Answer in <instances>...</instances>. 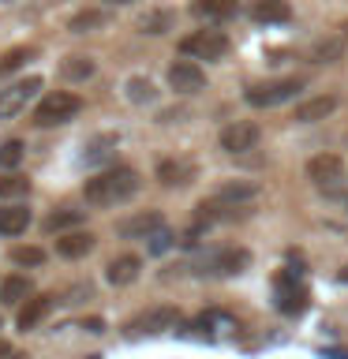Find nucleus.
I'll return each instance as SVG.
<instances>
[{"label":"nucleus","mask_w":348,"mask_h":359,"mask_svg":"<svg viewBox=\"0 0 348 359\" xmlns=\"http://www.w3.org/2000/svg\"><path fill=\"white\" fill-rule=\"evenodd\" d=\"M79 109H83V97H79V94H72V90H53V94H45L38 101V109H34V123H38V128H56V123L72 120Z\"/></svg>","instance_id":"f03ea898"},{"label":"nucleus","mask_w":348,"mask_h":359,"mask_svg":"<svg viewBox=\"0 0 348 359\" xmlns=\"http://www.w3.org/2000/svg\"><path fill=\"white\" fill-rule=\"evenodd\" d=\"M27 229H30V210L22 202L0 206V236H22Z\"/></svg>","instance_id":"dca6fc26"},{"label":"nucleus","mask_w":348,"mask_h":359,"mask_svg":"<svg viewBox=\"0 0 348 359\" xmlns=\"http://www.w3.org/2000/svg\"><path fill=\"white\" fill-rule=\"evenodd\" d=\"M344 41H348V27H344Z\"/></svg>","instance_id":"e433bc0d"},{"label":"nucleus","mask_w":348,"mask_h":359,"mask_svg":"<svg viewBox=\"0 0 348 359\" xmlns=\"http://www.w3.org/2000/svg\"><path fill=\"white\" fill-rule=\"evenodd\" d=\"M27 60H34V49L30 45H19V49H8L4 56H0V75H11V72H19Z\"/></svg>","instance_id":"cd10ccee"},{"label":"nucleus","mask_w":348,"mask_h":359,"mask_svg":"<svg viewBox=\"0 0 348 359\" xmlns=\"http://www.w3.org/2000/svg\"><path fill=\"white\" fill-rule=\"evenodd\" d=\"M49 311H53V296H30V299L19 303L15 325H19L22 333H30V330H38V325L49 318Z\"/></svg>","instance_id":"9b49d317"},{"label":"nucleus","mask_w":348,"mask_h":359,"mask_svg":"<svg viewBox=\"0 0 348 359\" xmlns=\"http://www.w3.org/2000/svg\"><path fill=\"white\" fill-rule=\"evenodd\" d=\"M19 161H22V142L19 139L0 146V168H19Z\"/></svg>","instance_id":"7c9ffc66"},{"label":"nucleus","mask_w":348,"mask_h":359,"mask_svg":"<svg viewBox=\"0 0 348 359\" xmlns=\"http://www.w3.org/2000/svg\"><path fill=\"white\" fill-rule=\"evenodd\" d=\"M98 72V64L90 60V56H67V60L60 64V79L64 83H83V79H90Z\"/></svg>","instance_id":"4be33fe9"},{"label":"nucleus","mask_w":348,"mask_h":359,"mask_svg":"<svg viewBox=\"0 0 348 359\" xmlns=\"http://www.w3.org/2000/svg\"><path fill=\"white\" fill-rule=\"evenodd\" d=\"M303 172H307L311 184H337V180L344 176V161H341V154H314L307 165H303Z\"/></svg>","instance_id":"1a4fd4ad"},{"label":"nucleus","mask_w":348,"mask_h":359,"mask_svg":"<svg viewBox=\"0 0 348 359\" xmlns=\"http://www.w3.org/2000/svg\"><path fill=\"white\" fill-rule=\"evenodd\" d=\"M300 90H307V83H303L300 75L292 79H274V83H258V86H247L243 101L251 109H269V105H285V101H292L300 94Z\"/></svg>","instance_id":"7ed1b4c3"},{"label":"nucleus","mask_w":348,"mask_h":359,"mask_svg":"<svg viewBox=\"0 0 348 359\" xmlns=\"http://www.w3.org/2000/svg\"><path fill=\"white\" fill-rule=\"evenodd\" d=\"M139 269H142V258L139 255H116L109 262V269H105V280L109 285H116V288H123V285H131V280H139Z\"/></svg>","instance_id":"4468645a"},{"label":"nucleus","mask_w":348,"mask_h":359,"mask_svg":"<svg viewBox=\"0 0 348 359\" xmlns=\"http://www.w3.org/2000/svg\"><path fill=\"white\" fill-rule=\"evenodd\" d=\"M206 86V72L199 67V60H176L168 67V90H176V94H199V90Z\"/></svg>","instance_id":"0eeeda50"},{"label":"nucleus","mask_w":348,"mask_h":359,"mask_svg":"<svg viewBox=\"0 0 348 359\" xmlns=\"http://www.w3.org/2000/svg\"><path fill=\"white\" fill-rule=\"evenodd\" d=\"M258 139H262V128H258L255 120H232L229 128H221V150L225 154H247L255 150Z\"/></svg>","instance_id":"39448f33"},{"label":"nucleus","mask_w":348,"mask_h":359,"mask_svg":"<svg viewBox=\"0 0 348 359\" xmlns=\"http://www.w3.org/2000/svg\"><path fill=\"white\" fill-rule=\"evenodd\" d=\"M341 280H344V285H348V266H344V269H341Z\"/></svg>","instance_id":"f704fd0d"},{"label":"nucleus","mask_w":348,"mask_h":359,"mask_svg":"<svg viewBox=\"0 0 348 359\" xmlns=\"http://www.w3.org/2000/svg\"><path fill=\"white\" fill-rule=\"evenodd\" d=\"M161 229H165V217L157 210H142V213H131V217L116 221L120 240H154Z\"/></svg>","instance_id":"423d86ee"},{"label":"nucleus","mask_w":348,"mask_h":359,"mask_svg":"<svg viewBox=\"0 0 348 359\" xmlns=\"http://www.w3.org/2000/svg\"><path fill=\"white\" fill-rule=\"evenodd\" d=\"M157 180H161L165 187H180V184H187L191 176H195V165L191 161H173V157H165V161H157Z\"/></svg>","instance_id":"a211bd4d"},{"label":"nucleus","mask_w":348,"mask_h":359,"mask_svg":"<svg viewBox=\"0 0 348 359\" xmlns=\"http://www.w3.org/2000/svg\"><path fill=\"white\" fill-rule=\"evenodd\" d=\"M176 307H150L146 314H139L135 322H128V333L135 330V333H161V330H168V325H176Z\"/></svg>","instance_id":"ddd939ff"},{"label":"nucleus","mask_w":348,"mask_h":359,"mask_svg":"<svg viewBox=\"0 0 348 359\" xmlns=\"http://www.w3.org/2000/svg\"><path fill=\"white\" fill-rule=\"evenodd\" d=\"M83 325H86V330H90V333H101V330H105V322H101V318H86Z\"/></svg>","instance_id":"473e14b6"},{"label":"nucleus","mask_w":348,"mask_h":359,"mask_svg":"<svg viewBox=\"0 0 348 359\" xmlns=\"http://www.w3.org/2000/svg\"><path fill=\"white\" fill-rule=\"evenodd\" d=\"M337 109H341V97L337 94H319V97H307L303 105H296V120L300 123H319L326 116H333Z\"/></svg>","instance_id":"f8f14e48"},{"label":"nucleus","mask_w":348,"mask_h":359,"mask_svg":"<svg viewBox=\"0 0 348 359\" xmlns=\"http://www.w3.org/2000/svg\"><path fill=\"white\" fill-rule=\"evenodd\" d=\"M11 262H19V266H45V251H41V247H15V251H11Z\"/></svg>","instance_id":"c756f323"},{"label":"nucleus","mask_w":348,"mask_h":359,"mask_svg":"<svg viewBox=\"0 0 348 359\" xmlns=\"http://www.w3.org/2000/svg\"><path fill=\"white\" fill-rule=\"evenodd\" d=\"M123 94H128V101H135V105H150V101L161 97V94H157V86L150 83V79H128Z\"/></svg>","instance_id":"a878e982"},{"label":"nucleus","mask_w":348,"mask_h":359,"mask_svg":"<svg viewBox=\"0 0 348 359\" xmlns=\"http://www.w3.org/2000/svg\"><path fill=\"white\" fill-rule=\"evenodd\" d=\"M83 224V210H67V206H60V210H53L49 217H45V232H67V229H79Z\"/></svg>","instance_id":"b1692460"},{"label":"nucleus","mask_w":348,"mask_h":359,"mask_svg":"<svg viewBox=\"0 0 348 359\" xmlns=\"http://www.w3.org/2000/svg\"><path fill=\"white\" fill-rule=\"evenodd\" d=\"M225 53H229L225 30H195L191 38L180 41V56H191V60H221Z\"/></svg>","instance_id":"20e7f679"},{"label":"nucleus","mask_w":348,"mask_h":359,"mask_svg":"<svg viewBox=\"0 0 348 359\" xmlns=\"http://www.w3.org/2000/svg\"><path fill=\"white\" fill-rule=\"evenodd\" d=\"M98 247V236L86 232V229H67L56 236V255L67 258V262H79V258H86L90 251Z\"/></svg>","instance_id":"6e6552de"},{"label":"nucleus","mask_w":348,"mask_h":359,"mask_svg":"<svg viewBox=\"0 0 348 359\" xmlns=\"http://www.w3.org/2000/svg\"><path fill=\"white\" fill-rule=\"evenodd\" d=\"M34 296V280L27 273H11L0 280V303H8V307H19L22 299Z\"/></svg>","instance_id":"f3484780"},{"label":"nucleus","mask_w":348,"mask_h":359,"mask_svg":"<svg viewBox=\"0 0 348 359\" xmlns=\"http://www.w3.org/2000/svg\"><path fill=\"white\" fill-rule=\"evenodd\" d=\"M38 90H41V75H30V79H22V83H15L11 90H4V94H0V120L19 116V109L27 105V97H34Z\"/></svg>","instance_id":"9d476101"},{"label":"nucleus","mask_w":348,"mask_h":359,"mask_svg":"<svg viewBox=\"0 0 348 359\" xmlns=\"http://www.w3.org/2000/svg\"><path fill=\"white\" fill-rule=\"evenodd\" d=\"M112 4H128V0H112Z\"/></svg>","instance_id":"c9c22d12"},{"label":"nucleus","mask_w":348,"mask_h":359,"mask_svg":"<svg viewBox=\"0 0 348 359\" xmlns=\"http://www.w3.org/2000/svg\"><path fill=\"white\" fill-rule=\"evenodd\" d=\"M213 266H218V273H240L247 266V251H240V247H236V251H221Z\"/></svg>","instance_id":"c85d7f7f"},{"label":"nucleus","mask_w":348,"mask_h":359,"mask_svg":"<svg viewBox=\"0 0 348 359\" xmlns=\"http://www.w3.org/2000/svg\"><path fill=\"white\" fill-rule=\"evenodd\" d=\"M135 191H139V172L116 165V168L98 172L94 180H86L83 198L90 202V206H116V202H128Z\"/></svg>","instance_id":"f257e3e1"},{"label":"nucleus","mask_w":348,"mask_h":359,"mask_svg":"<svg viewBox=\"0 0 348 359\" xmlns=\"http://www.w3.org/2000/svg\"><path fill=\"white\" fill-rule=\"evenodd\" d=\"M303 288H300V273L296 269H288L285 277H281V288H277V307L285 314H300L303 311Z\"/></svg>","instance_id":"2eb2a0df"},{"label":"nucleus","mask_w":348,"mask_h":359,"mask_svg":"<svg viewBox=\"0 0 348 359\" xmlns=\"http://www.w3.org/2000/svg\"><path fill=\"white\" fill-rule=\"evenodd\" d=\"M168 240H173V236H168V232L161 229V232H157L154 240H150V251H154V255H161V251H168Z\"/></svg>","instance_id":"2f4dec72"},{"label":"nucleus","mask_w":348,"mask_h":359,"mask_svg":"<svg viewBox=\"0 0 348 359\" xmlns=\"http://www.w3.org/2000/svg\"><path fill=\"white\" fill-rule=\"evenodd\" d=\"M109 22V15L101 8H86V11H79V15L67 19V30L72 34H90V30H101Z\"/></svg>","instance_id":"5701e85b"},{"label":"nucleus","mask_w":348,"mask_h":359,"mask_svg":"<svg viewBox=\"0 0 348 359\" xmlns=\"http://www.w3.org/2000/svg\"><path fill=\"white\" fill-rule=\"evenodd\" d=\"M258 195V184L255 180H236V184H225V187H218V198L221 206H240V202H251Z\"/></svg>","instance_id":"6ab92c4d"},{"label":"nucleus","mask_w":348,"mask_h":359,"mask_svg":"<svg viewBox=\"0 0 348 359\" xmlns=\"http://www.w3.org/2000/svg\"><path fill=\"white\" fill-rule=\"evenodd\" d=\"M236 11H240V0H195V15L210 19V22L232 19Z\"/></svg>","instance_id":"412c9836"},{"label":"nucleus","mask_w":348,"mask_h":359,"mask_svg":"<svg viewBox=\"0 0 348 359\" xmlns=\"http://www.w3.org/2000/svg\"><path fill=\"white\" fill-rule=\"evenodd\" d=\"M0 359H15V352H11L8 341H0Z\"/></svg>","instance_id":"72a5a7b5"},{"label":"nucleus","mask_w":348,"mask_h":359,"mask_svg":"<svg viewBox=\"0 0 348 359\" xmlns=\"http://www.w3.org/2000/svg\"><path fill=\"white\" fill-rule=\"evenodd\" d=\"M173 22H176V15L173 11H146V15L139 19V30L142 34H165V30H173Z\"/></svg>","instance_id":"bb28decb"},{"label":"nucleus","mask_w":348,"mask_h":359,"mask_svg":"<svg viewBox=\"0 0 348 359\" xmlns=\"http://www.w3.org/2000/svg\"><path fill=\"white\" fill-rule=\"evenodd\" d=\"M4 4H11V0H4Z\"/></svg>","instance_id":"4c0bfd02"},{"label":"nucleus","mask_w":348,"mask_h":359,"mask_svg":"<svg viewBox=\"0 0 348 359\" xmlns=\"http://www.w3.org/2000/svg\"><path fill=\"white\" fill-rule=\"evenodd\" d=\"M22 195H30V180L22 172H15V168H8L0 176V198H22Z\"/></svg>","instance_id":"393cba45"},{"label":"nucleus","mask_w":348,"mask_h":359,"mask_svg":"<svg viewBox=\"0 0 348 359\" xmlns=\"http://www.w3.org/2000/svg\"><path fill=\"white\" fill-rule=\"evenodd\" d=\"M292 15L288 0H251V19L255 22H285Z\"/></svg>","instance_id":"aec40b11"}]
</instances>
